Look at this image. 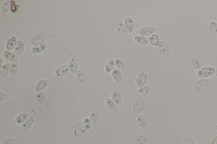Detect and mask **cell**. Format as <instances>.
Here are the masks:
<instances>
[{
	"mask_svg": "<svg viewBox=\"0 0 217 144\" xmlns=\"http://www.w3.org/2000/svg\"><path fill=\"white\" fill-rule=\"evenodd\" d=\"M215 71V68L210 66L203 67L197 71V77L199 78H204L212 75Z\"/></svg>",
	"mask_w": 217,
	"mask_h": 144,
	"instance_id": "obj_1",
	"label": "cell"
},
{
	"mask_svg": "<svg viewBox=\"0 0 217 144\" xmlns=\"http://www.w3.org/2000/svg\"><path fill=\"white\" fill-rule=\"evenodd\" d=\"M208 84V80L202 79L197 82L194 84L195 90L198 92H203L205 90Z\"/></svg>",
	"mask_w": 217,
	"mask_h": 144,
	"instance_id": "obj_2",
	"label": "cell"
},
{
	"mask_svg": "<svg viewBox=\"0 0 217 144\" xmlns=\"http://www.w3.org/2000/svg\"><path fill=\"white\" fill-rule=\"evenodd\" d=\"M117 31H118V33L121 35V37L123 39L130 43V41L129 40L128 34L126 29L124 28V25H123V23L121 22H119L117 24Z\"/></svg>",
	"mask_w": 217,
	"mask_h": 144,
	"instance_id": "obj_3",
	"label": "cell"
},
{
	"mask_svg": "<svg viewBox=\"0 0 217 144\" xmlns=\"http://www.w3.org/2000/svg\"><path fill=\"white\" fill-rule=\"evenodd\" d=\"M147 80V77L146 75L144 72L139 73L136 78V84L137 87L141 88L144 86Z\"/></svg>",
	"mask_w": 217,
	"mask_h": 144,
	"instance_id": "obj_4",
	"label": "cell"
},
{
	"mask_svg": "<svg viewBox=\"0 0 217 144\" xmlns=\"http://www.w3.org/2000/svg\"><path fill=\"white\" fill-rule=\"evenodd\" d=\"M159 50L165 58H167L169 55V49L167 45L164 41H161L159 44Z\"/></svg>",
	"mask_w": 217,
	"mask_h": 144,
	"instance_id": "obj_5",
	"label": "cell"
},
{
	"mask_svg": "<svg viewBox=\"0 0 217 144\" xmlns=\"http://www.w3.org/2000/svg\"><path fill=\"white\" fill-rule=\"evenodd\" d=\"M144 107V103L141 99L137 100L134 103L133 108V112L136 113H140Z\"/></svg>",
	"mask_w": 217,
	"mask_h": 144,
	"instance_id": "obj_6",
	"label": "cell"
},
{
	"mask_svg": "<svg viewBox=\"0 0 217 144\" xmlns=\"http://www.w3.org/2000/svg\"><path fill=\"white\" fill-rule=\"evenodd\" d=\"M124 27L127 32L130 33L134 28L133 20L130 17H128L125 19L124 21Z\"/></svg>",
	"mask_w": 217,
	"mask_h": 144,
	"instance_id": "obj_7",
	"label": "cell"
},
{
	"mask_svg": "<svg viewBox=\"0 0 217 144\" xmlns=\"http://www.w3.org/2000/svg\"><path fill=\"white\" fill-rule=\"evenodd\" d=\"M46 38L43 34H38L34 36L31 41V44L33 45L37 44H40L46 41Z\"/></svg>",
	"mask_w": 217,
	"mask_h": 144,
	"instance_id": "obj_8",
	"label": "cell"
},
{
	"mask_svg": "<svg viewBox=\"0 0 217 144\" xmlns=\"http://www.w3.org/2000/svg\"><path fill=\"white\" fill-rule=\"evenodd\" d=\"M155 31V29L153 27H144L141 28L139 31V34L141 36H149Z\"/></svg>",
	"mask_w": 217,
	"mask_h": 144,
	"instance_id": "obj_9",
	"label": "cell"
},
{
	"mask_svg": "<svg viewBox=\"0 0 217 144\" xmlns=\"http://www.w3.org/2000/svg\"><path fill=\"white\" fill-rule=\"evenodd\" d=\"M17 38L12 37L8 41L6 45V48L8 50H13L17 45Z\"/></svg>",
	"mask_w": 217,
	"mask_h": 144,
	"instance_id": "obj_10",
	"label": "cell"
},
{
	"mask_svg": "<svg viewBox=\"0 0 217 144\" xmlns=\"http://www.w3.org/2000/svg\"><path fill=\"white\" fill-rule=\"evenodd\" d=\"M46 45L45 43H40L34 46L32 49V52L33 54L41 53L45 50Z\"/></svg>",
	"mask_w": 217,
	"mask_h": 144,
	"instance_id": "obj_11",
	"label": "cell"
},
{
	"mask_svg": "<svg viewBox=\"0 0 217 144\" xmlns=\"http://www.w3.org/2000/svg\"><path fill=\"white\" fill-rule=\"evenodd\" d=\"M77 79L78 82L81 85H84L87 81V77L83 71H78L77 74Z\"/></svg>",
	"mask_w": 217,
	"mask_h": 144,
	"instance_id": "obj_12",
	"label": "cell"
},
{
	"mask_svg": "<svg viewBox=\"0 0 217 144\" xmlns=\"http://www.w3.org/2000/svg\"><path fill=\"white\" fill-rule=\"evenodd\" d=\"M111 75L117 82H121L122 81L121 74L118 69L116 68H115L111 72Z\"/></svg>",
	"mask_w": 217,
	"mask_h": 144,
	"instance_id": "obj_13",
	"label": "cell"
},
{
	"mask_svg": "<svg viewBox=\"0 0 217 144\" xmlns=\"http://www.w3.org/2000/svg\"><path fill=\"white\" fill-rule=\"evenodd\" d=\"M69 71L68 65H65L59 66L57 69L56 72L58 76H63L66 75L67 73L69 72Z\"/></svg>",
	"mask_w": 217,
	"mask_h": 144,
	"instance_id": "obj_14",
	"label": "cell"
},
{
	"mask_svg": "<svg viewBox=\"0 0 217 144\" xmlns=\"http://www.w3.org/2000/svg\"><path fill=\"white\" fill-rule=\"evenodd\" d=\"M135 118L136 121L137 123L140 126L142 127L146 126L147 123L145 118L139 114L135 115Z\"/></svg>",
	"mask_w": 217,
	"mask_h": 144,
	"instance_id": "obj_15",
	"label": "cell"
},
{
	"mask_svg": "<svg viewBox=\"0 0 217 144\" xmlns=\"http://www.w3.org/2000/svg\"><path fill=\"white\" fill-rule=\"evenodd\" d=\"M4 56L7 60L10 62H15L18 60V57L12 52L6 51L4 52Z\"/></svg>",
	"mask_w": 217,
	"mask_h": 144,
	"instance_id": "obj_16",
	"label": "cell"
},
{
	"mask_svg": "<svg viewBox=\"0 0 217 144\" xmlns=\"http://www.w3.org/2000/svg\"><path fill=\"white\" fill-rule=\"evenodd\" d=\"M106 103L107 107L108 108L109 110H111L112 112H116V113L118 112V109L116 105L112 101L111 99H110V98L107 99L106 100Z\"/></svg>",
	"mask_w": 217,
	"mask_h": 144,
	"instance_id": "obj_17",
	"label": "cell"
},
{
	"mask_svg": "<svg viewBox=\"0 0 217 144\" xmlns=\"http://www.w3.org/2000/svg\"><path fill=\"white\" fill-rule=\"evenodd\" d=\"M135 40L138 44L142 45H147L148 43V40L147 38L141 35L136 36L135 37Z\"/></svg>",
	"mask_w": 217,
	"mask_h": 144,
	"instance_id": "obj_18",
	"label": "cell"
},
{
	"mask_svg": "<svg viewBox=\"0 0 217 144\" xmlns=\"http://www.w3.org/2000/svg\"><path fill=\"white\" fill-rule=\"evenodd\" d=\"M116 64V61L115 59L109 60L105 66V70L107 73H109L114 70Z\"/></svg>",
	"mask_w": 217,
	"mask_h": 144,
	"instance_id": "obj_19",
	"label": "cell"
},
{
	"mask_svg": "<svg viewBox=\"0 0 217 144\" xmlns=\"http://www.w3.org/2000/svg\"><path fill=\"white\" fill-rule=\"evenodd\" d=\"M90 118L92 124H96L99 120V115L98 112L96 110H92L90 115Z\"/></svg>",
	"mask_w": 217,
	"mask_h": 144,
	"instance_id": "obj_20",
	"label": "cell"
},
{
	"mask_svg": "<svg viewBox=\"0 0 217 144\" xmlns=\"http://www.w3.org/2000/svg\"><path fill=\"white\" fill-rule=\"evenodd\" d=\"M148 40L150 43L154 46H157L160 44V41H159L158 37L156 35L154 34H152L148 37Z\"/></svg>",
	"mask_w": 217,
	"mask_h": 144,
	"instance_id": "obj_21",
	"label": "cell"
},
{
	"mask_svg": "<svg viewBox=\"0 0 217 144\" xmlns=\"http://www.w3.org/2000/svg\"><path fill=\"white\" fill-rule=\"evenodd\" d=\"M24 49L23 43L21 41H18L17 45L15 49V52L18 56L21 55Z\"/></svg>",
	"mask_w": 217,
	"mask_h": 144,
	"instance_id": "obj_22",
	"label": "cell"
},
{
	"mask_svg": "<svg viewBox=\"0 0 217 144\" xmlns=\"http://www.w3.org/2000/svg\"><path fill=\"white\" fill-rule=\"evenodd\" d=\"M74 59H73L71 61H70L68 64L69 69L71 70V71L73 74H76L77 73L78 71V67L76 62H74Z\"/></svg>",
	"mask_w": 217,
	"mask_h": 144,
	"instance_id": "obj_23",
	"label": "cell"
},
{
	"mask_svg": "<svg viewBox=\"0 0 217 144\" xmlns=\"http://www.w3.org/2000/svg\"><path fill=\"white\" fill-rule=\"evenodd\" d=\"M149 91V88L148 86H146L143 88L139 89L137 93V95L139 98H141L146 96Z\"/></svg>",
	"mask_w": 217,
	"mask_h": 144,
	"instance_id": "obj_24",
	"label": "cell"
},
{
	"mask_svg": "<svg viewBox=\"0 0 217 144\" xmlns=\"http://www.w3.org/2000/svg\"><path fill=\"white\" fill-rule=\"evenodd\" d=\"M47 83V81L46 80H42L39 81L36 85V90L37 91H40L43 90L46 87Z\"/></svg>",
	"mask_w": 217,
	"mask_h": 144,
	"instance_id": "obj_25",
	"label": "cell"
},
{
	"mask_svg": "<svg viewBox=\"0 0 217 144\" xmlns=\"http://www.w3.org/2000/svg\"><path fill=\"white\" fill-rule=\"evenodd\" d=\"M192 63L193 65L194 66V68L196 69H199L200 68H201L202 66H204V64L201 61L199 60V58H192Z\"/></svg>",
	"mask_w": 217,
	"mask_h": 144,
	"instance_id": "obj_26",
	"label": "cell"
},
{
	"mask_svg": "<svg viewBox=\"0 0 217 144\" xmlns=\"http://www.w3.org/2000/svg\"><path fill=\"white\" fill-rule=\"evenodd\" d=\"M210 31L212 35L217 37V24L215 22H211L210 24Z\"/></svg>",
	"mask_w": 217,
	"mask_h": 144,
	"instance_id": "obj_27",
	"label": "cell"
},
{
	"mask_svg": "<svg viewBox=\"0 0 217 144\" xmlns=\"http://www.w3.org/2000/svg\"><path fill=\"white\" fill-rule=\"evenodd\" d=\"M10 3H6L3 6L2 12L3 15L4 16H9L10 14Z\"/></svg>",
	"mask_w": 217,
	"mask_h": 144,
	"instance_id": "obj_28",
	"label": "cell"
},
{
	"mask_svg": "<svg viewBox=\"0 0 217 144\" xmlns=\"http://www.w3.org/2000/svg\"><path fill=\"white\" fill-rule=\"evenodd\" d=\"M28 115L26 113L21 114L18 116V117L16 118L15 121L16 123L18 124H21L23 123V122L25 121L27 118L28 117Z\"/></svg>",
	"mask_w": 217,
	"mask_h": 144,
	"instance_id": "obj_29",
	"label": "cell"
},
{
	"mask_svg": "<svg viewBox=\"0 0 217 144\" xmlns=\"http://www.w3.org/2000/svg\"><path fill=\"white\" fill-rule=\"evenodd\" d=\"M9 71L12 75H15L18 71V65L16 62H13L11 63L9 66Z\"/></svg>",
	"mask_w": 217,
	"mask_h": 144,
	"instance_id": "obj_30",
	"label": "cell"
},
{
	"mask_svg": "<svg viewBox=\"0 0 217 144\" xmlns=\"http://www.w3.org/2000/svg\"><path fill=\"white\" fill-rule=\"evenodd\" d=\"M135 140L140 144H148L149 143L148 139L142 135H139L136 137Z\"/></svg>",
	"mask_w": 217,
	"mask_h": 144,
	"instance_id": "obj_31",
	"label": "cell"
},
{
	"mask_svg": "<svg viewBox=\"0 0 217 144\" xmlns=\"http://www.w3.org/2000/svg\"><path fill=\"white\" fill-rule=\"evenodd\" d=\"M33 119L32 117H30L22 125V128L24 130H28L32 126L33 122Z\"/></svg>",
	"mask_w": 217,
	"mask_h": 144,
	"instance_id": "obj_32",
	"label": "cell"
},
{
	"mask_svg": "<svg viewBox=\"0 0 217 144\" xmlns=\"http://www.w3.org/2000/svg\"><path fill=\"white\" fill-rule=\"evenodd\" d=\"M112 98L113 101L116 104H118L121 101V97L119 93L117 92H114L112 93Z\"/></svg>",
	"mask_w": 217,
	"mask_h": 144,
	"instance_id": "obj_33",
	"label": "cell"
},
{
	"mask_svg": "<svg viewBox=\"0 0 217 144\" xmlns=\"http://www.w3.org/2000/svg\"><path fill=\"white\" fill-rule=\"evenodd\" d=\"M9 64H5L3 65L2 69L1 70V74L2 76L6 77L8 75L9 71Z\"/></svg>",
	"mask_w": 217,
	"mask_h": 144,
	"instance_id": "obj_34",
	"label": "cell"
},
{
	"mask_svg": "<svg viewBox=\"0 0 217 144\" xmlns=\"http://www.w3.org/2000/svg\"><path fill=\"white\" fill-rule=\"evenodd\" d=\"M35 97L40 103H43L45 100V95L42 92L37 91L35 94Z\"/></svg>",
	"mask_w": 217,
	"mask_h": 144,
	"instance_id": "obj_35",
	"label": "cell"
},
{
	"mask_svg": "<svg viewBox=\"0 0 217 144\" xmlns=\"http://www.w3.org/2000/svg\"><path fill=\"white\" fill-rule=\"evenodd\" d=\"M82 122V121H79L77 122L75 126V133L77 134H82L83 132Z\"/></svg>",
	"mask_w": 217,
	"mask_h": 144,
	"instance_id": "obj_36",
	"label": "cell"
},
{
	"mask_svg": "<svg viewBox=\"0 0 217 144\" xmlns=\"http://www.w3.org/2000/svg\"><path fill=\"white\" fill-rule=\"evenodd\" d=\"M83 126L84 128L85 131L89 130L91 127V124L90 120L88 118H85L83 122Z\"/></svg>",
	"mask_w": 217,
	"mask_h": 144,
	"instance_id": "obj_37",
	"label": "cell"
},
{
	"mask_svg": "<svg viewBox=\"0 0 217 144\" xmlns=\"http://www.w3.org/2000/svg\"><path fill=\"white\" fill-rule=\"evenodd\" d=\"M116 65L117 68L121 71H124L125 69V64L121 60L117 59L116 61Z\"/></svg>",
	"mask_w": 217,
	"mask_h": 144,
	"instance_id": "obj_38",
	"label": "cell"
},
{
	"mask_svg": "<svg viewBox=\"0 0 217 144\" xmlns=\"http://www.w3.org/2000/svg\"><path fill=\"white\" fill-rule=\"evenodd\" d=\"M19 141L13 139H9L4 141L3 144H18Z\"/></svg>",
	"mask_w": 217,
	"mask_h": 144,
	"instance_id": "obj_39",
	"label": "cell"
},
{
	"mask_svg": "<svg viewBox=\"0 0 217 144\" xmlns=\"http://www.w3.org/2000/svg\"><path fill=\"white\" fill-rule=\"evenodd\" d=\"M184 144H194L193 139L189 137H186L184 141Z\"/></svg>",
	"mask_w": 217,
	"mask_h": 144,
	"instance_id": "obj_40",
	"label": "cell"
},
{
	"mask_svg": "<svg viewBox=\"0 0 217 144\" xmlns=\"http://www.w3.org/2000/svg\"><path fill=\"white\" fill-rule=\"evenodd\" d=\"M8 98V95L5 93L1 92L0 93V101H2L6 100Z\"/></svg>",
	"mask_w": 217,
	"mask_h": 144,
	"instance_id": "obj_41",
	"label": "cell"
},
{
	"mask_svg": "<svg viewBox=\"0 0 217 144\" xmlns=\"http://www.w3.org/2000/svg\"><path fill=\"white\" fill-rule=\"evenodd\" d=\"M211 144H217V136L212 139Z\"/></svg>",
	"mask_w": 217,
	"mask_h": 144,
	"instance_id": "obj_42",
	"label": "cell"
},
{
	"mask_svg": "<svg viewBox=\"0 0 217 144\" xmlns=\"http://www.w3.org/2000/svg\"><path fill=\"white\" fill-rule=\"evenodd\" d=\"M212 131L214 133L217 134V125L215 126L212 128Z\"/></svg>",
	"mask_w": 217,
	"mask_h": 144,
	"instance_id": "obj_43",
	"label": "cell"
},
{
	"mask_svg": "<svg viewBox=\"0 0 217 144\" xmlns=\"http://www.w3.org/2000/svg\"><path fill=\"white\" fill-rule=\"evenodd\" d=\"M215 75L217 77V66H215Z\"/></svg>",
	"mask_w": 217,
	"mask_h": 144,
	"instance_id": "obj_44",
	"label": "cell"
},
{
	"mask_svg": "<svg viewBox=\"0 0 217 144\" xmlns=\"http://www.w3.org/2000/svg\"><path fill=\"white\" fill-rule=\"evenodd\" d=\"M1 67L2 64V62L1 59Z\"/></svg>",
	"mask_w": 217,
	"mask_h": 144,
	"instance_id": "obj_45",
	"label": "cell"
}]
</instances>
